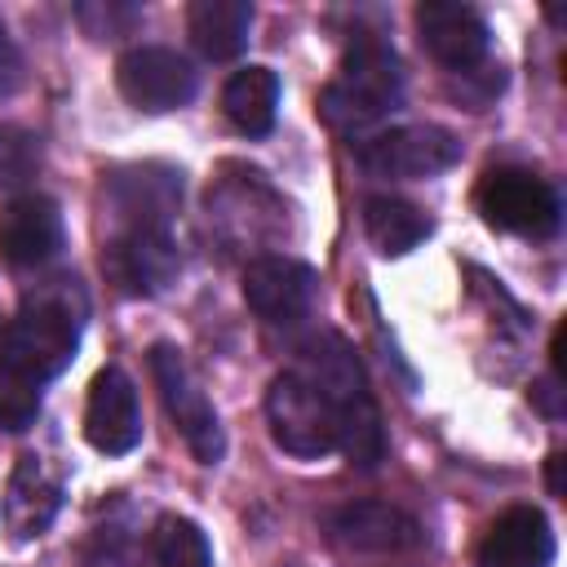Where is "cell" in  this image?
<instances>
[{
  "instance_id": "obj_9",
  "label": "cell",
  "mask_w": 567,
  "mask_h": 567,
  "mask_svg": "<svg viewBox=\"0 0 567 567\" xmlns=\"http://www.w3.org/2000/svg\"><path fill=\"white\" fill-rule=\"evenodd\" d=\"M102 270L128 297H159L177 279L182 252H177L168 230L133 226V230H115L111 235V244L102 248Z\"/></svg>"
},
{
  "instance_id": "obj_20",
  "label": "cell",
  "mask_w": 567,
  "mask_h": 567,
  "mask_svg": "<svg viewBox=\"0 0 567 567\" xmlns=\"http://www.w3.org/2000/svg\"><path fill=\"white\" fill-rule=\"evenodd\" d=\"M363 230H368V239H372V248H377L381 257H403V252H412L421 239H430L434 221H430V213H421V208L408 204V199L372 195V199L363 204Z\"/></svg>"
},
{
  "instance_id": "obj_14",
  "label": "cell",
  "mask_w": 567,
  "mask_h": 567,
  "mask_svg": "<svg viewBox=\"0 0 567 567\" xmlns=\"http://www.w3.org/2000/svg\"><path fill=\"white\" fill-rule=\"evenodd\" d=\"M62 509V470L40 456V452H27L13 474H9V487H4V527L13 540H35L49 532V523L58 518Z\"/></svg>"
},
{
  "instance_id": "obj_18",
  "label": "cell",
  "mask_w": 567,
  "mask_h": 567,
  "mask_svg": "<svg viewBox=\"0 0 567 567\" xmlns=\"http://www.w3.org/2000/svg\"><path fill=\"white\" fill-rule=\"evenodd\" d=\"M248 27H252L248 0H195L186 13V31L208 62L239 58L248 44Z\"/></svg>"
},
{
  "instance_id": "obj_23",
  "label": "cell",
  "mask_w": 567,
  "mask_h": 567,
  "mask_svg": "<svg viewBox=\"0 0 567 567\" xmlns=\"http://www.w3.org/2000/svg\"><path fill=\"white\" fill-rule=\"evenodd\" d=\"M40 416V385L0 368V430H27Z\"/></svg>"
},
{
  "instance_id": "obj_24",
  "label": "cell",
  "mask_w": 567,
  "mask_h": 567,
  "mask_svg": "<svg viewBox=\"0 0 567 567\" xmlns=\"http://www.w3.org/2000/svg\"><path fill=\"white\" fill-rule=\"evenodd\" d=\"M22 80H27V71H22V53H18V44L4 35V27H0V97L18 93Z\"/></svg>"
},
{
  "instance_id": "obj_8",
  "label": "cell",
  "mask_w": 567,
  "mask_h": 567,
  "mask_svg": "<svg viewBox=\"0 0 567 567\" xmlns=\"http://www.w3.org/2000/svg\"><path fill=\"white\" fill-rule=\"evenodd\" d=\"M461 159V142L443 124H403L359 146V164L372 177H434Z\"/></svg>"
},
{
  "instance_id": "obj_11",
  "label": "cell",
  "mask_w": 567,
  "mask_h": 567,
  "mask_svg": "<svg viewBox=\"0 0 567 567\" xmlns=\"http://www.w3.org/2000/svg\"><path fill=\"white\" fill-rule=\"evenodd\" d=\"M416 35L421 49L447 66V71H474L487 58V22L478 9L461 4V0H425L416 4Z\"/></svg>"
},
{
  "instance_id": "obj_26",
  "label": "cell",
  "mask_w": 567,
  "mask_h": 567,
  "mask_svg": "<svg viewBox=\"0 0 567 567\" xmlns=\"http://www.w3.org/2000/svg\"><path fill=\"white\" fill-rule=\"evenodd\" d=\"M545 483H549V496L563 492V456H558V452L545 461Z\"/></svg>"
},
{
  "instance_id": "obj_22",
  "label": "cell",
  "mask_w": 567,
  "mask_h": 567,
  "mask_svg": "<svg viewBox=\"0 0 567 567\" xmlns=\"http://www.w3.org/2000/svg\"><path fill=\"white\" fill-rule=\"evenodd\" d=\"M40 173V137L18 124H0V190H18Z\"/></svg>"
},
{
  "instance_id": "obj_3",
  "label": "cell",
  "mask_w": 567,
  "mask_h": 567,
  "mask_svg": "<svg viewBox=\"0 0 567 567\" xmlns=\"http://www.w3.org/2000/svg\"><path fill=\"white\" fill-rule=\"evenodd\" d=\"M399 97H403V71L394 49L381 35L363 31L350 40L337 80L319 93V115L337 133H363L377 120H385L399 106Z\"/></svg>"
},
{
  "instance_id": "obj_25",
  "label": "cell",
  "mask_w": 567,
  "mask_h": 567,
  "mask_svg": "<svg viewBox=\"0 0 567 567\" xmlns=\"http://www.w3.org/2000/svg\"><path fill=\"white\" fill-rule=\"evenodd\" d=\"M558 385H563L558 377H536L532 390H527V399H532L545 416H563V390H558Z\"/></svg>"
},
{
  "instance_id": "obj_12",
  "label": "cell",
  "mask_w": 567,
  "mask_h": 567,
  "mask_svg": "<svg viewBox=\"0 0 567 567\" xmlns=\"http://www.w3.org/2000/svg\"><path fill=\"white\" fill-rule=\"evenodd\" d=\"M84 439L89 447H97L102 456H124L142 443V408H137V390L128 381L124 368H102L89 385V403H84Z\"/></svg>"
},
{
  "instance_id": "obj_16",
  "label": "cell",
  "mask_w": 567,
  "mask_h": 567,
  "mask_svg": "<svg viewBox=\"0 0 567 567\" xmlns=\"http://www.w3.org/2000/svg\"><path fill=\"white\" fill-rule=\"evenodd\" d=\"M62 248V213L49 195H13L0 204V257L9 266H44Z\"/></svg>"
},
{
  "instance_id": "obj_2",
  "label": "cell",
  "mask_w": 567,
  "mask_h": 567,
  "mask_svg": "<svg viewBox=\"0 0 567 567\" xmlns=\"http://www.w3.org/2000/svg\"><path fill=\"white\" fill-rule=\"evenodd\" d=\"M310 363H315L310 381L323 390V399L332 403V416H337V447L350 456V465L372 470L385 456V430H381V412L368 390L363 363L332 332L310 341Z\"/></svg>"
},
{
  "instance_id": "obj_13",
  "label": "cell",
  "mask_w": 567,
  "mask_h": 567,
  "mask_svg": "<svg viewBox=\"0 0 567 567\" xmlns=\"http://www.w3.org/2000/svg\"><path fill=\"white\" fill-rule=\"evenodd\" d=\"M328 536L354 554H408L421 545V523L385 501H350L328 514Z\"/></svg>"
},
{
  "instance_id": "obj_1",
  "label": "cell",
  "mask_w": 567,
  "mask_h": 567,
  "mask_svg": "<svg viewBox=\"0 0 567 567\" xmlns=\"http://www.w3.org/2000/svg\"><path fill=\"white\" fill-rule=\"evenodd\" d=\"M89 301L75 279H49L22 297L18 315L0 332V359L9 372L44 385L75 359Z\"/></svg>"
},
{
  "instance_id": "obj_21",
  "label": "cell",
  "mask_w": 567,
  "mask_h": 567,
  "mask_svg": "<svg viewBox=\"0 0 567 567\" xmlns=\"http://www.w3.org/2000/svg\"><path fill=\"white\" fill-rule=\"evenodd\" d=\"M151 558L155 567H213V549L199 523L182 514H164L151 532Z\"/></svg>"
},
{
  "instance_id": "obj_6",
  "label": "cell",
  "mask_w": 567,
  "mask_h": 567,
  "mask_svg": "<svg viewBox=\"0 0 567 567\" xmlns=\"http://www.w3.org/2000/svg\"><path fill=\"white\" fill-rule=\"evenodd\" d=\"M474 204H478L487 226H496L505 235H523V239H545L563 221L558 190L545 177H536L532 168H492V173H483V182L474 190Z\"/></svg>"
},
{
  "instance_id": "obj_5",
  "label": "cell",
  "mask_w": 567,
  "mask_h": 567,
  "mask_svg": "<svg viewBox=\"0 0 567 567\" xmlns=\"http://www.w3.org/2000/svg\"><path fill=\"white\" fill-rule=\"evenodd\" d=\"M151 377L159 385V399L168 408V416L177 421L190 456L199 465H217L226 456V434H221V421H217V408L208 403L195 368L186 363V354L168 341L151 346Z\"/></svg>"
},
{
  "instance_id": "obj_10",
  "label": "cell",
  "mask_w": 567,
  "mask_h": 567,
  "mask_svg": "<svg viewBox=\"0 0 567 567\" xmlns=\"http://www.w3.org/2000/svg\"><path fill=\"white\" fill-rule=\"evenodd\" d=\"M244 301L257 319L266 323H297L310 306H315V292H319V275L315 266L297 261V257H252L244 266Z\"/></svg>"
},
{
  "instance_id": "obj_7",
  "label": "cell",
  "mask_w": 567,
  "mask_h": 567,
  "mask_svg": "<svg viewBox=\"0 0 567 567\" xmlns=\"http://www.w3.org/2000/svg\"><path fill=\"white\" fill-rule=\"evenodd\" d=\"M115 84H120L124 102H133L137 111L168 115V111H182L195 97L199 75H195V66L177 49H168V44H137V49H128L115 62Z\"/></svg>"
},
{
  "instance_id": "obj_4",
  "label": "cell",
  "mask_w": 567,
  "mask_h": 567,
  "mask_svg": "<svg viewBox=\"0 0 567 567\" xmlns=\"http://www.w3.org/2000/svg\"><path fill=\"white\" fill-rule=\"evenodd\" d=\"M266 421L270 439L297 456V461H319L337 452V416L323 390L306 372H279L266 390Z\"/></svg>"
},
{
  "instance_id": "obj_19",
  "label": "cell",
  "mask_w": 567,
  "mask_h": 567,
  "mask_svg": "<svg viewBox=\"0 0 567 567\" xmlns=\"http://www.w3.org/2000/svg\"><path fill=\"white\" fill-rule=\"evenodd\" d=\"M221 111L248 137L270 133L275 128V111H279V75L270 66H244V71H235L226 80V89H221Z\"/></svg>"
},
{
  "instance_id": "obj_15",
  "label": "cell",
  "mask_w": 567,
  "mask_h": 567,
  "mask_svg": "<svg viewBox=\"0 0 567 567\" xmlns=\"http://www.w3.org/2000/svg\"><path fill=\"white\" fill-rule=\"evenodd\" d=\"M177 204H182V173L159 164L124 168V173H111L106 182V208L120 230H133V226L168 230V217L177 213Z\"/></svg>"
},
{
  "instance_id": "obj_17",
  "label": "cell",
  "mask_w": 567,
  "mask_h": 567,
  "mask_svg": "<svg viewBox=\"0 0 567 567\" xmlns=\"http://www.w3.org/2000/svg\"><path fill=\"white\" fill-rule=\"evenodd\" d=\"M554 527L536 505L505 509L478 540V567H549L554 563Z\"/></svg>"
}]
</instances>
